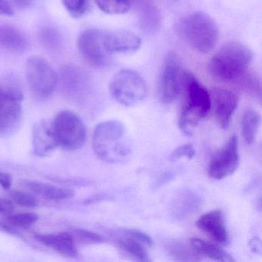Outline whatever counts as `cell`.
I'll return each instance as SVG.
<instances>
[{
  "label": "cell",
  "mask_w": 262,
  "mask_h": 262,
  "mask_svg": "<svg viewBox=\"0 0 262 262\" xmlns=\"http://www.w3.org/2000/svg\"><path fill=\"white\" fill-rule=\"evenodd\" d=\"M182 93L185 103L179 116V126L185 135L191 136L194 128L211 110V99L209 92L188 71H184Z\"/></svg>",
  "instance_id": "1"
},
{
  "label": "cell",
  "mask_w": 262,
  "mask_h": 262,
  "mask_svg": "<svg viewBox=\"0 0 262 262\" xmlns=\"http://www.w3.org/2000/svg\"><path fill=\"white\" fill-rule=\"evenodd\" d=\"M93 147L95 154L104 162L118 163L126 160L130 146L124 124L118 120L98 124L93 133Z\"/></svg>",
  "instance_id": "2"
},
{
  "label": "cell",
  "mask_w": 262,
  "mask_h": 262,
  "mask_svg": "<svg viewBox=\"0 0 262 262\" xmlns=\"http://www.w3.org/2000/svg\"><path fill=\"white\" fill-rule=\"evenodd\" d=\"M251 50L241 42L231 41L224 44L210 60L208 70L216 79L231 82L242 78L252 60Z\"/></svg>",
  "instance_id": "3"
},
{
  "label": "cell",
  "mask_w": 262,
  "mask_h": 262,
  "mask_svg": "<svg viewBox=\"0 0 262 262\" xmlns=\"http://www.w3.org/2000/svg\"><path fill=\"white\" fill-rule=\"evenodd\" d=\"M176 31L184 42L201 53L211 52L219 39L217 24L209 15L202 12L183 16L178 22Z\"/></svg>",
  "instance_id": "4"
},
{
  "label": "cell",
  "mask_w": 262,
  "mask_h": 262,
  "mask_svg": "<svg viewBox=\"0 0 262 262\" xmlns=\"http://www.w3.org/2000/svg\"><path fill=\"white\" fill-rule=\"evenodd\" d=\"M110 91L113 99L125 107L140 103L148 93L146 83L137 72L123 70L118 72L110 82Z\"/></svg>",
  "instance_id": "5"
},
{
  "label": "cell",
  "mask_w": 262,
  "mask_h": 262,
  "mask_svg": "<svg viewBox=\"0 0 262 262\" xmlns=\"http://www.w3.org/2000/svg\"><path fill=\"white\" fill-rule=\"evenodd\" d=\"M59 146L69 151L79 149L86 140V128L82 119L73 112L58 113L51 125Z\"/></svg>",
  "instance_id": "6"
},
{
  "label": "cell",
  "mask_w": 262,
  "mask_h": 262,
  "mask_svg": "<svg viewBox=\"0 0 262 262\" xmlns=\"http://www.w3.org/2000/svg\"><path fill=\"white\" fill-rule=\"evenodd\" d=\"M26 76L30 91L39 100L48 99L57 85V75L50 63L40 56L27 60Z\"/></svg>",
  "instance_id": "7"
},
{
  "label": "cell",
  "mask_w": 262,
  "mask_h": 262,
  "mask_svg": "<svg viewBox=\"0 0 262 262\" xmlns=\"http://www.w3.org/2000/svg\"><path fill=\"white\" fill-rule=\"evenodd\" d=\"M22 93L10 85L0 86V135L14 133L22 119Z\"/></svg>",
  "instance_id": "8"
},
{
  "label": "cell",
  "mask_w": 262,
  "mask_h": 262,
  "mask_svg": "<svg viewBox=\"0 0 262 262\" xmlns=\"http://www.w3.org/2000/svg\"><path fill=\"white\" fill-rule=\"evenodd\" d=\"M183 74L177 54L170 52L165 58L159 76L158 93L161 102L170 104L177 99L181 94Z\"/></svg>",
  "instance_id": "9"
},
{
  "label": "cell",
  "mask_w": 262,
  "mask_h": 262,
  "mask_svg": "<svg viewBox=\"0 0 262 262\" xmlns=\"http://www.w3.org/2000/svg\"><path fill=\"white\" fill-rule=\"evenodd\" d=\"M77 47L84 60L92 67L103 68L112 62V56L107 51L104 42V31L89 29L80 33Z\"/></svg>",
  "instance_id": "10"
},
{
  "label": "cell",
  "mask_w": 262,
  "mask_h": 262,
  "mask_svg": "<svg viewBox=\"0 0 262 262\" xmlns=\"http://www.w3.org/2000/svg\"><path fill=\"white\" fill-rule=\"evenodd\" d=\"M239 162L238 139L234 135L221 149L213 155L208 166V174L216 180L225 179L236 171Z\"/></svg>",
  "instance_id": "11"
},
{
  "label": "cell",
  "mask_w": 262,
  "mask_h": 262,
  "mask_svg": "<svg viewBox=\"0 0 262 262\" xmlns=\"http://www.w3.org/2000/svg\"><path fill=\"white\" fill-rule=\"evenodd\" d=\"M211 107L220 126L225 129L229 126L231 117L238 105V97L231 90L213 88L209 91Z\"/></svg>",
  "instance_id": "12"
},
{
  "label": "cell",
  "mask_w": 262,
  "mask_h": 262,
  "mask_svg": "<svg viewBox=\"0 0 262 262\" xmlns=\"http://www.w3.org/2000/svg\"><path fill=\"white\" fill-rule=\"evenodd\" d=\"M105 48L111 56L116 54H133L140 49L142 40L133 32L113 30L104 32Z\"/></svg>",
  "instance_id": "13"
},
{
  "label": "cell",
  "mask_w": 262,
  "mask_h": 262,
  "mask_svg": "<svg viewBox=\"0 0 262 262\" xmlns=\"http://www.w3.org/2000/svg\"><path fill=\"white\" fill-rule=\"evenodd\" d=\"M32 145L33 153L39 157L50 156L59 147L51 125L45 120L39 121L33 125Z\"/></svg>",
  "instance_id": "14"
},
{
  "label": "cell",
  "mask_w": 262,
  "mask_h": 262,
  "mask_svg": "<svg viewBox=\"0 0 262 262\" xmlns=\"http://www.w3.org/2000/svg\"><path fill=\"white\" fill-rule=\"evenodd\" d=\"M196 226L209 234L217 243L226 244L228 242V230L222 210H211L205 213L198 219Z\"/></svg>",
  "instance_id": "15"
},
{
  "label": "cell",
  "mask_w": 262,
  "mask_h": 262,
  "mask_svg": "<svg viewBox=\"0 0 262 262\" xmlns=\"http://www.w3.org/2000/svg\"><path fill=\"white\" fill-rule=\"evenodd\" d=\"M38 242L48 248L54 250L62 256L75 257L78 251L76 242L71 234L68 232L54 233V234H39L35 236Z\"/></svg>",
  "instance_id": "16"
},
{
  "label": "cell",
  "mask_w": 262,
  "mask_h": 262,
  "mask_svg": "<svg viewBox=\"0 0 262 262\" xmlns=\"http://www.w3.org/2000/svg\"><path fill=\"white\" fill-rule=\"evenodd\" d=\"M24 183L32 192L39 194L49 200H66V199H72L74 196L73 190L61 188L51 184L29 180L24 181Z\"/></svg>",
  "instance_id": "17"
},
{
  "label": "cell",
  "mask_w": 262,
  "mask_h": 262,
  "mask_svg": "<svg viewBox=\"0 0 262 262\" xmlns=\"http://www.w3.org/2000/svg\"><path fill=\"white\" fill-rule=\"evenodd\" d=\"M27 39L25 35L14 27L0 25V47L13 53H19L27 49Z\"/></svg>",
  "instance_id": "18"
},
{
  "label": "cell",
  "mask_w": 262,
  "mask_h": 262,
  "mask_svg": "<svg viewBox=\"0 0 262 262\" xmlns=\"http://www.w3.org/2000/svg\"><path fill=\"white\" fill-rule=\"evenodd\" d=\"M190 245L193 251H195L198 254L205 256L212 260H219L222 262H234L235 260L233 258L231 254L224 251L222 248H219L217 245H213L209 242H205L202 239H191Z\"/></svg>",
  "instance_id": "19"
},
{
  "label": "cell",
  "mask_w": 262,
  "mask_h": 262,
  "mask_svg": "<svg viewBox=\"0 0 262 262\" xmlns=\"http://www.w3.org/2000/svg\"><path fill=\"white\" fill-rule=\"evenodd\" d=\"M260 124V116L257 112L249 110L245 113L242 121V137L248 145L254 142Z\"/></svg>",
  "instance_id": "20"
},
{
  "label": "cell",
  "mask_w": 262,
  "mask_h": 262,
  "mask_svg": "<svg viewBox=\"0 0 262 262\" xmlns=\"http://www.w3.org/2000/svg\"><path fill=\"white\" fill-rule=\"evenodd\" d=\"M199 205H200V199H198L197 196L194 195V194L186 193L182 194L179 200L176 201L174 205V215L176 217L182 219L190 213L195 211L196 209L199 208Z\"/></svg>",
  "instance_id": "21"
},
{
  "label": "cell",
  "mask_w": 262,
  "mask_h": 262,
  "mask_svg": "<svg viewBox=\"0 0 262 262\" xmlns=\"http://www.w3.org/2000/svg\"><path fill=\"white\" fill-rule=\"evenodd\" d=\"M104 13L111 15L124 14L129 11L133 0H94Z\"/></svg>",
  "instance_id": "22"
},
{
  "label": "cell",
  "mask_w": 262,
  "mask_h": 262,
  "mask_svg": "<svg viewBox=\"0 0 262 262\" xmlns=\"http://www.w3.org/2000/svg\"><path fill=\"white\" fill-rule=\"evenodd\" d=\"M118 245H119V248L123 250L124 251L133 256L135 258L137 259L138 260H140V261L142 262L151 261L149 255H148V252L145 250V246H144L143 245L139 243V242L129 238V237H126V239L119 241Z\"/></svg>",
  "instance_id": "23"
},
{
  "label": "cell",
  "mask_w": 262,
  "mask_h": 262,
  "mask_svg": "<svg viewBox=\"0 0 262 262\" xmlns=\"http://www.w3.org/2000/svg\"><path fill=\"white\" fill-rule=\"evenodd\" d=\"M69 14L75 19L82 17L88 12L90 0H61Z\"/></svg>",
  "instance_id": "24"
},
{
  "label": "cell",
  "mask_w": 262,
  "mask_h": 262,
  "mask_svg": "<svg viewBox=\"0 0 262 262\" xmlns=\"http://www.w3.org/2000/svg\"><path fill=\"white\" fill-rule=\"evenodd\" d=\"M76 243L90 245L105 242V239L100 234L85 229H76L70 233Z\"/></svg>",
  "instance_id": "25"
},
{
  "label": "cell",
  "mask_w": 262,
  "mask_h": 262,
  "mask_svg": "<svg viewBox=\"0 0 262 262\" xmlns=\"http://www.w3.org/2000/svg\"><path fill=\"white\" fill-rule=\"evenodd\" d=\"M7 222L12 226L28 228L39 220V215L35 213L27 212L10 214L7 217Z\"/></svg>",
  "instance_id": "26"
},
{
  "label": "cell",
  "mask_w": 262,
  "mask_h": 262,
  "mask_svg": "<svg viewBox=\"0 0 262 262\" xmlns=\"http://www.w3.org/2000/svg\"><path fill=\"white\" fill-rule=\"evenodd\" d=\"M10 196H11L13 202H16L17 205H21V206L33 208V207H36L39 205L37 199L30 193L13 191L10 193Z\"/></svg>",
  "instance_id": "27"
},
{
  "label": "cell",
  "mask_w": 262,
  "mask_h": 262,
  "mask_svg": "<svg viewBox=\"0 0 262 262\" xmlns=\"http://www.w3.org/2000/svg\"><path fill=\"white\" fill-rule=\"evenodd\" d=\"M123 233L125 237L133 239L144 246L151 247L153 245V240L151 236L143 231L137 229H125L124 230Z\"/></svg>",
  "instance_id": "28"
},
{
  "label": "cell",
  "mask_w": 262,
  "mask_h": 262,
  "mask_svg": "<svg viewBox=\"0 0 262 262\" xmlns=\"http://www.w3.org/2000/svg\"><path fill=\"white\" fill-rule=\"evenodd\" d=\"M194 155H195V151H194L192 145L191 144H185V145H181L173 151L170 159L171 161H176L182 157H186L187 159H191L194 157Z\"/></svg>",
  "instance_id": "29"
},
{
  "label": "cell",
  "mask_w": 262,
  "mask_h": 262,
  "mask_svg": "<svg viewBox=\"0 0 262 262\" xmlns=\"http://www.w3.org/2000/svg\"><path fill=\"white\" fill-rule=\"evenodd\" d=\"M168 251L173 257H177L180 260H195L194 254L183 246L173 245L168 248Z\"/></svg>",
  "instance_id": "30"
},
{
  "label": "cell",
  "mask_w": 262,
  "mask_h": 262,
  "mask_svg": "<svg viewBox=\"0 0 262 262\" xmlns=\"http://www.w3.org/2000/svg\"><path fill=\"white\" fill-rule=\"evenodd\" d=\"M14 15L13 5L8 0H0V16H12Z\"/></svg>",
  "instance_id": "31"
},
{
  "label": "cell",
  "mask_w": 262,
  "mask_h": 262,
  "mask_svg": "<svg viewBox=\"0 0 262 262\" xmlns=\"http://www.w3.org/2000/svg\"><path fill=\"white\" fill-rule=\"evenodd\" d=\"M112 198L106 194H96L90 197L87 198L83 202V205H89L93 204L98 203V202H103V201L110 200Z\"/></svg>",
  "instance_id": "32"
},
{
  "label": "cell",
  "mask_w": 262,
  "mask_h": 262,
  "mask_svg": "<svg viewBox=\"0 0 262 262\" xmlns=\"http://www.w3.org/2000/svg\"><path fill=\"white\" fill-rule=\"evenodd\" d=\"M13 183V179L11 176L8 173L3 172L0 171V185L4 188V189H10Z\"/></svg>",
  "instance_id": "33"
},
{
  "label": "cell",
  "mask_w": 262,
  "mask_h": 262,
  "mask_svg": "<svg viewBox=\"0 0 262 262\" xmlns=\"http://www.w3.org/2000/svg\"><path fill=\"white\" fill-rule=\"evenodd\" d=\"M14 210V205L11 201L0 199V213L10 214Z\"/></svg>",
  "instance_id": "34"
},
{
  "label": "cell",
  "mask_w": 262,
  "mask_h": 262,
  "mask_svg": "<svg viewBox=\"0 0 262 262\" xmlns=\"http://www.w3.org/2000/svg\"><path fill=\"white\" fill-rule=\"evenodd\" d=\"M249 246L251 251L256 254H261V242L257 237H253L250 240Z\"/></svg>",
  "instance_id": "35"
},
{
  "label": "cell",
  "mask_w": 262,
  "mask_h": 262,
  "mask_svg": "<svg viewBox=\"0 0 262 262\" xmlns=\"http://www.w3.org/2000/svg\"><path fill=\"white\" fill-rule=\"evenodd\" d=\"M0 231L7 233V234H12V235H16V234H18L17 230L15 228V227L12 226L10 224L1 222V221H0Z\"/></svg>",
  "instance_id": "36"
},
{
  "label": "cell",
  "mask_w": 262,
  "mask_h": 262,
  "mask_svg": "<svg viewBox=\"0 0 262 262\" xmlns=\"http://www.w3.org/2000/svg\"><path fill=\"white\" fill-rule=\"evenodd\" d=\"M13 4L19 8H27L31 5L33 0H11Z\"/></svg>",
  "instance_id": "37"
}]
</instances>
